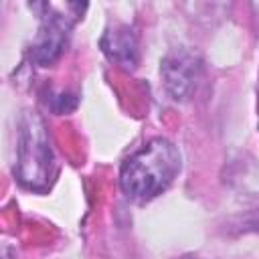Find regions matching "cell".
I'll return each instance as SVG.
<instances>
[{
    "mask_svg": "<svg viewBox=\"0 0 259 259\" xmlns=\"http://www.w3.org/2000/svg\"><path fill=\"white\" fill-rule=\"evenodd\" d=\"M180 172V154L164 138H154L136 150L119 172L121 192L134 202H148L162 194Z\"/></svg>",
    "mask_w": 259,
    "mask_h": 259,
    "instance_id": "1",
    "label": "cell"
},
{
    "mask_svg": "<svg viewBox=\"0 0 259 259\" xmlns=\"http://www.w3.org/2000/svg\"><path fill=\"white\" fill-rule=\"evenodd\" d=\"M51 168L53 148L47 127L34 111H26L18 125V180L30 190H40L51 178Z\"/></svg>",
    "mask_w": 259,
    "mask_h": 259,
    "instance_id": "2",
    "label": "cell"
},
{
    "mask_svg": "<svg viewBox=\"0 0 259 259\" xmlns=\"http://www.w3.org/2000/svg\"><path fill=\"white\" fill-rule=\"evenodd\" d=\"M73 4H40V8L45 10L42 16V24L38 30V36L32 45L30 57L36 65L47 67L51 63H55L59 59V55L65 49L69 30L73 26V22L77 20V16L81 12H73L69 14L67 10H71Z\"/></svg>",
    "mask_w": 259,
    "mask_h": 259,
    "instance_id": "3",
    "label": "cell"
},
{
    "mask_svg": "<svg viewBox=\"0 0 259 259\" xmlns=\"http://www.w3.org/2000/svg\"><path fill=\"white\" fill-rule=\"evenodd\" d=\"M200 59L196 53L186 51V49H176L166 55L162 61V79L164 87L170 93L172 99L176 101H186L198 83L200 77Z\"/></svg>",
    "mask_w": 259,
    "mask_h": 259,
    "instance_id": "4",
    "label": "cell"
},
{
    "mask_svg": "<svg viewBox=\"0 0 259 259\" xmlns=\"http://www.w3.org/2000/svg\"><path fill=\"white\" fill-rule=\"evenodd\" d=\"M101 47H103V53L111 61H115L117 65L130 67V69L136 67V63H138V42H136L134 32L127 26L111 28L103 36Z\"/></svg>",
    "mask_w": 259,
    "mask_h": 259,
    "instance_id": "5",
    "label": "cell"
}]
</instances>
